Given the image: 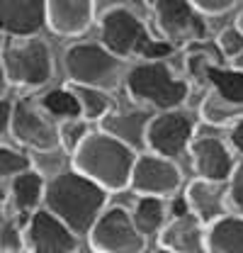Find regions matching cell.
Instances as JSON below:
<instances>
[{"instance_id": "4fadbf2b", "label": "cell", "mask_w": 243, "mask_h": 253, "mask_svg": "<svg viewBox=\"0 0 243 253\" xmlns=\"http://www.w3.org/2000/svg\"><path fill=\"white\" fill-rule=\"evenodd\" d=\"M46 25V0H0V32L34 37Z\"/></svg>"}, {"instance_id": "3957f363", "label": "cell", "mask_w": 243, "mask_h": 253, "mask_svg": "<svg viewBox=\"0 0 243 253\" xmlns=\"http://www.w3.org/2000/svg\"><path fill=\"white\" fill-rule=\"evenodd\" d=\"M126 90L134 100L156 105L161 110H175L190 93L187 83L163 61H144L134 66L126 73Z\"/></svg>"}, {"instance_id": "ac0fdd59", "label": "cell", "mask_w": 243, "mask_h": 253, "mask_svg": "<svg viewBox=\"0 0 243 253\" xmlns=\"http://www.w3.org/2000/svg\"><path fill=\"white\" fill-rule=\"evenodd\" d=\"M185 200H187L192 214L202 224H212V221L226 214V210H224V185L216 183V180L200 178V180L190 183Z\"/></svg>"}, {"instance_id": "7c38bea8", "label": "cell", "mask_w": 243, "mask_h": 253, "mask_svg": "<svg viewBox=\"0 0 243 253\" xmlns=\"http://www.w3.org/2000/svg\"><path fill=\"white\" fill-rule=\"evenodd\" d=\"M129 185L141 195H170L180 188V170L170 163V158H163L158 154L136 156Z\"/></svg>"}, {"instance_id": "83f0119b", "label": "cell", "mask_w": 243, "mask_h": 253, "mask_svg": "<svg viewBox=\"0 0 243 253\" xmlns=\"http://www.w3.org/2000/svg\"><path fill=\"white\" fill-rule=\"evenodd\" d=\"M25 249L22 241V231L17 229L15 221H5L0 224V253H17Z\"/></svg>"}, {"instance_id": "484cf974", "label": "cell", "mask_w": 243, "mask_h": 253, "mask_svg": "<svg viewBox=\"0 0 243 253\" xmlns=\"http://www.w3.org/2000/svg\"><path fill=\"white\" fill-rule=\"evenodd\" d=\"M59 131V144L66 151H76L81 146V141L88 136V125L85 120H78V117H71V120H63V125L56 126Z\"/></svg>"}, {"instance_id": "603a6c76", "label": "cell", "mask_w": 243, "mask_h": 253, "mask_svg": "<svg viewBox=\"0 0 243 253\" xmlns=\"http://www.w3.org/2000/svg\"><path fill=\"white\" fill-rule=\"evenodd\" d=\"M73 95L78 97V105H81V115L85 120H100L110 112V97L105 90H97V88H88V85H68Z\"/></svg>"}, {"instance_id": "cb8c5ba5", "label": "cell", "mask_w": 243, "mask_h": 253, "mask_svg": "<svg viewBox=\"0 0 243 253\" xmlns=\"http://www.w3.org/2000/svg\"><path fill=\"white\" fill-rule=\"evenodd\" d=\"M32 168L30 156H25L22 151L17 149H10V146H0V200L7 197V188L12 183L15 175H20L22 170Z\"/></svg>"}, {"instance_id": "8fae6325", "label": "cell", "mask_w": 243, "mask_h": 253, "mask_svg": "<svg viewBox=\"0 0 243 253\" xmlns=\"http://www.w3.org/2000/svg\"><path fill=\"white\" fill-rule=\"evenodd\" d=\"M10 131L22 146H30L34 151H54L59 146L56 126L41 115V110L32 100H20L12 105Z\"/></svg>"}, {"instance_id": "d6986e66", "label": "cell", "mask_w": 243, "mask_h": 253, "mask_svg": "<svg viewBox=\"0 0 243 253\" xmlns=\"http://www.w3.org/2000/svg\"><path fill=\"white\" fill-rule=\"evenodd\" d=\"M7 197L12 200L15 212H20V214L34 212L37 205L44 197V180H41V175L37 170H32V168L22 170L20 175L12 178V183L7 188Z\"/></svg>"}, {"instance_id": "d4e9b609", "label": "cell", "mask_w": 243, "mask_h": 253, "mask_svg": "<svg viewBox=\"0 0 243 253\" xmlns=\"http://www.w3.org/2000/svg\"><path fill=\"white\" fill-rule=\"evenodd\" d=\"M41 107L54 115V117H63V120H71V117H81V105H78V97L73 95L71 88H56L51 93H46L41 97Z\"/></svg>"}, {"instance_id": "ffe728a7", "label": "cell", "mask_w": 243, "mask_h": 253, "mask_svg": "<svg viewBox=\"0 0 243 253\" xmlns=\"http://www.w3.org/2000/svg\"><path fill=\"white\" fill-rule=\"evenodd\" d=\"M207 253H243V217H219L207 234Z\"/></svg>"}, {"instance_id": "9a60e30c", "label": "cell", "mask_w": 243, "mask_h": 253, "mask_svg": "<svg viewBox=\"0 0 243 253\" xmlns=\"http://www.w3.org/2000/svg\"><path fill=\"white\" fill-rule=\"evenodd\" d=\"M95 0H46V25L61 37H78L90 27Z\"/></svg>"}, {"instance_id": "9c48e42d", "label": "cell", "mask_w": 243, "mask_h": 253, "mask_svg": "<svg viewBox=\"0 0 243 253\" xmlns=\"http://www.w3.org/2000/svg\"><path fill=\"white\" fill-rule=\"evenodd\" d=\"M25 249L30 253H76L78 234H73L49 210H34L22 231Z\"/></svg>"}, {"instance_id": "52a82bcc", "label": "cell", "mask_w": 243, "mask_h": 253, "mask_svg": "<svg viewBox=\"0 0 243 253\" xmlns=\"http://www.w3.org/2000/svg\"><path fill=\"white\" fill-rule=\"evenodd\" d=\"M100 39L107 51H112L120 59H126L131 54L139 56V49L149 39V32L131 7L115 5L100 12Z\"/></svg>"}, {"instance_id": "30bf717a", "label": "cell", "mask_w": 243, "mask_h": 253, "mask_svg": "<svg viewBox=\"0 0 243 253\" xmlns=\"http://www.w3.org/2000/svg\"><path fill=\"white\" fill-rule=\"evenodd\" d=\"M195 131V120L190 112L165 110L163 115L153 117L146 126V144L158 156L175 158L190 146Z\"/></svg>"}, {"instance_id": "1f68e13d", "label": "cell", "mask_w": 243, "mask_h": 253, "mask_svg": "<svg viewBox=\"0 0 243 253\" xmlns=\"http://www.w3.org/2000/svg\"><path fill=\"white\" fill-rule=\"evenodd\" d=\"M192 7H197L200 12H207V15H221L226 12L236 0H187Z\"/></svg>"}, {"instance_id": "f546056e", "label": "cell", "mask_w": 243, "mask_h": 253, "mask_svg": "<svg viewBox=\"0 0 243 253\" xmlns=\"http://www.w3.org/2000/svg\"><path fill=\"white\" fill-rule=\"evenodd\" d=\"M173 51V44H168V42H158V39H146L144 42V46L139 49V56L141 59H149V61H158V59H165L168 54Z\"/></svg>"}, {"instance_id": "ab89813d", "label": "cell", "mask_w": 243, "mask_h": 253, "mask_svg": "<svg viewBox=\"0 0 243 253\" xmlns=\"http://www.w3.org/2000/svg\"><path fill=\"white\" fill-rule=\"evenodd\" d=\"M17 253H22V251H17Z\"/></svg>"}, {"instance_id": "4dcf8cb0", "label": "cell", "mask_w": 243, "mask_h": 253, "mask_svg": "<svg viewBox=\"0 0 243 253\" xmlns=\"http://www.w3.org/2000/svg\"><path fill=\"white\" fill-rule=\"evenodd\" d=\"M229 180H231V183H229V197H231L234 207L243 214V166H236V168H234V173H231Z\"/></svg>"}, {"instance_id": "f1b7e54d", "label": "cell", "mask_w": 243, "mask_h": 253, "mask_svg": "<svg viewBox=\"0 0 243 253\" xmlns=\"http://www.w3.org/2000/svg\"><path fill=\"white\" fill-rule=\"evenodd\" d=\"M216 46H219V51L221 54H226V56H236V54H241L243 51V34L239 27H226V30L219 32V37H216Z\"/></svg>"}, {"instance_id": "74e56055", "label": "cell", "mask_w": 243, "mask_h": 253, "mask_svg": "<svg viewBox=\"0 0 243 253\" xmlns=\"http://www.w3.org/2000/svg\"><path fill=\"white\" fill-rule=\"evenodd\" d=\"M236 27L241 30V34H243V12H239V20H236Z\"/></svg>"}, {"instance_id": "4316f807", "label": "cell", "mask_w": 243, "mask_h": 253, "mask_svg": "<svg viewBox=\"0 0 243 253\" xmlns=\"http://www.w3.org/2000/svg\"><path fill=\"white\" fill-rule=\"evenodd\" d=\"M202 115H204L209 122L224 125V122H229L231 117H239V105H231V102L221 100L219 95L214 93L212 97H207V102L202 105Z\"/></svg>"}, {"instance_id": "ba28073f", "label": "cell", "mask_w": 243, "mask_h": 253, "mask_svg": "<svg viewBox=\"0 0 243 253\" xmlns=\"http://www.w3.org/2000/svg\"><path fill=\"white\" fill-rule=\"evenodd\" d=\"M158 30L168 44H195L207 37V25L187 0H153Z\"/></svg>"}, {"instance_id": "5bb4252c", "label": "cell", "mask_w": 243, "mask_h": 253, "mask_svg": "<svg viewBox=\"0 0 243 253\" xmlns=\"http://www.w3.org/2000/svg\"><path fill=\"white\" fill-rule=\"evenodd\" d=\"M190 151H192V163H195V170L204 178V180H216V183H224L231 178L236 163L231 151L226 149V144L216 136H200L190 144Z\"/></svg>"}, {"instance_id": "7402d4cb", "label": "cell", "mask_w": 243, "mask_h": 253, "mask_svg": "<svg viewBox=\"0 0 243 253\" xmlns=\"http://www.w3.org/2000/svg\"><path fill=\"white\" fill-rule=\"evenodd\" d=\"M131 219H134L136 229H139L144 236L156 234V231L163 226V221H165V207H163V202H161L158 197L144 195V197L136 202Z\"/></svg>"}, {"instance_id": "7a4b0ae2", "label": "cell", "mask_w": 243, "mask_h": 253, "mask_svg": "<svg viewBox=\"0 0 243 253\" xmlns=\"http://www.w3.org/2000/svg\"><path fill=\"white\" fill-rule=\"evenodd\" d=\"M73 154H76L73 156L76 170L90 178L100 188L122 190L129 185L136 154L124 141L105 131H92L81 141V146Z\"/></svg>"}, {"instance_id": "d590c367", "label": "cell", "mask_w": 243, "mask_h": 253, "mask_svg": "<svg viewBox=\"0 0 243 253\" xmlns=\"http://www.w3.org/2000/svg\"><path fill=\"white\" fill-rule=\"evenodd\" d=\"M7 76H5V68H2V61H0V97H5V93H7Z\"/></svg>"}, {"instance_id": "8992f818", "label": "cell", "mask_w": 243, "mask_h": 253, "mask_svg": "<svg viewBox=\"0 0 243 253\" xmlns=\"http://www.w3.org/2000/svg\"><path fill=\"white\" fill-rule=\"evenodd\" d=\"M88 234L97 253H144L146 249V236L122 207L102 210Z\"/></svg>"}, {"instance_id": "6da1fadb", "label": "cell", "mask_w": 243, "mask_h": 253, "mask_svg": "<svg viewBox=\"0 0 243 253\" xmlns=\"http://www.w3.org/2000/svg\"><path fill=\"white\" fill-rule=\"evenodd\" d=\"M41 200L46 202V210L73 234H88L107 205V190L73 168L61 170L49 183H44Z\"/></svg>"}, {"instance_id": "277c9868", "label": "cell", "mask_w": 243, "mask_h": 253, "mask_svg": "<svg viewBox=\"0 0 243 253\" xmlns=\"http://www.w3.org/2000/svg\"><path fill=\"white\" fill-rule=\"evenodd\" d=\"M66 71L73 85L112 90L120 83L122 59L102 44H76L66 51Z\"/></svg>"}, {"instance_id": "8d00e7d4", "label": "cell", "mask_w": 243, "mask_h": 253, "mask_svg": "<svg viewBox=\"0 0 243 253\" xmlns=\"http://www.w3.org/2000/svg\"><path fill=\"white\" fill-rule=\"evenodd\" d=\"M234 66H236V71H243V51L234 56Z\"/></svg>"}, {"instance_id": "5b68a950", "label": "cell", "mask_w": 243, "mask_h": 253, "mask_svg": "<svg viewBox=\"0 0 243 253\" xmlns=\"http://www.w3.org/2000/svg\"><path fill=\"white\" fill-rule=\"evenodd\" d=\"M2 68L10 85L39 88L51 78V51L41 39H27L2 49Z\"/></svg>"}, {"instance_id": "e575fe53", "label": "cell", "mask_w": 243, "mask_h": 253, "mask_svg": "<svg viewBox=\"0 0 243 253\" xmlns=\"http://www.w3.org/2000/svg\"><path fill=\"white\" fill-rule=\"evenodd\" d=\"M185 212H190L187 200H185V197H175V200H173V217H180Z\"/></svg>"}, {"instance_id": "2e32d148", "label": "cell", "mask_w": 243, "mask_h": 253, "mask_svg": "<svg viewBox=\"0 0 243 253\" xmlns=\"http://www.w3.org/2000/svg\"><path fill=\"white\" fill-rule=\"evenodd\" d=\"M161 246L173 253H207V234L192 212L173 217L161 231Z\"/></svg>"}, {"instance_id": "e0dca14e", "label": "cell", "mask_w": 243, "mask_h": 253, "mask_svg": "<svg viewBox=\"0 0 243 253\" xmlns=\"http://www.w3.org/2000/svg\"><path fill=\"white\" fill-rule=\"evenodd\" d=\"M102 120V131L124 141L131 149H139L146 141V126L151 122V115L141 107H122L115 112H107Z\"/></svg>"}, {"instance_id": "f35d334b", "label": "cell", "mask_w": 243, "mask_h": 253, "mask_svg": "<svg viewBox=\"0 0 243 253\" xmlns=\"http://www.w3.org/2000/svg\"><path fill=\"white\" fill-rule=\"evenodd\" d=\"M156 253H173V251H168V249H161V251H156Z\"/></svg>"}, {"instance_id": "d6a6232c", "label": "cell", "mask_w": 243, "mask_h": 253, "mask_svg": "<svg viewBox=\"0 0 243 253\" xmlns=\"http://www.w3.org/2000/svg\"><path fill=\"white\" fill-rule=\"evenodd\" d=\"M10 117H12V102L0 97V134L10 129Z\"/></svg>"}, {"instance_id": "836d02e7", "label": "cell", "mask_w": 243, "mask_h": 253, "mask_svg": "<svg viewBox=\"0 0 243 253\" xmlns=\"http://www.w3.org/2000/svg\"><path fill=\"white\" fill-rule=\"evenodd\" d=\"M231 141H234V146L243 154V115L239 117V122L234 125V129H231Z\"/></svg>"}, {"instance_id": "44dd1931", "label": "cell", "mask_w": 243, "mask_h": 253, "mask_svg": "<svg viewBox=\"0 0 243 253\" xmlns=\"http://www.w3.org/2000/svg\"><path fill=\"white\" fill-rule=\"evenodd\" d=\"M207 81L214 85V93L219 95L221 100L243 107V71L212 66L207 71Z\"/></svg>"}]
</instances>
